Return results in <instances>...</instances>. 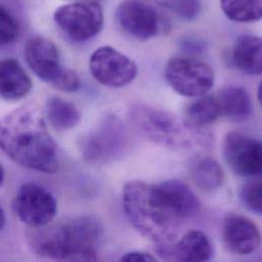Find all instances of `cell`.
Segmentation results:
<instances>
[{
  "label": "cell",
  "instance_id": "30",
  "mask_svg": "<svg viewBox=\"0 0 262 262\" xmlns=\"http://www.w3.org/2000/svg\"><path fill=\"white\" fill-rule=\"evenodd\" d=\"M73 1H95V2H97V1H100V0H73Z\"/></svg>",
  "mask_w": 262,
  "mask_h": 262
},
{
  "label": "cell",
  "instance_id": "5",
  "mask_svg": "<svg viewBox=\"0 0 262 262\" xmlns=\"http://www.w3.org/2000/svg\"><path fill=\"white\" fill-rule=\"evenodd\" d=\"M165 78L175 92L192 98L206 95L215 83L212 67L191 56L169 59L165 67Z\"/></svg>",
  "mask_w": 262,
  "mask_h": 262
},
{
  "label": "cell",
  "instance_id": "14",
  "mask_svg": "<svg viewBox=\"0 0 262 262\" xmlns=\"http://www.w3.org/2000/svg\"><path fill=\"white\" fill-rule=\"evenodd\" d=\"M152 187L159 199L179 221L190 218L199 212L201 203L185 182L168 179L152 183Z\"/></svg>",
  "mask_w": 262,
  "mask_h": 262
},
{
  "label": "cell",
  "instance_id": "8",
  "mask_svg": "<svg viewBox=\"0 0 262 262\" xmlns=\"http://www.w3.org/2000/svg\"><path fill=\"white\" fill-rule=\"evenodd\" d=\"M89 70L99 84L110 88H121L130 84L138 73L133 59L108 45L100 46L92 52Z\"/></svg>",
  "mask_w": 262,
  "mask_h": 262
},
{
  "label": "cell",
  "instance_id": "29",
  "mask_svg": "<svg viewBox=\"0 0 262 262\" xmlns=\"http://www.w3.org/2000/svg\"><path fill=\"white\" fill-rule=\"evenodd\" d=\"M3 180H4V169L0 164V185L3 183Z\"/></svg>",
  "mask_w": 262,
  "mask_h": 262
},
{
  "label": "cell",
  "instance_id": "21",
  "mask_svg": "<svg viewBox=\"0 0 262 262\" xmlns=\"http://www.w3.org/2000/svg\"><path fill=\"white\" fill-rule=\"evenodd\" d=\"M220 116L215 96L203 95L196 97L185 108V119L193 126L205 128L214 123Z\"/></svg>",
  "mask_w": 262,
  "mask_h": 262
},
{
  "label": "cell",
  "instance_id": "1",
  "mask_svg": "<svg viewBox=\"0 0 262 262\" xmlns=\"http://www.w3.org/2000/svg\"><path fill=\"white\" fill-rule=\"evenodd\" d=\"M0 149L14 163L28 169L52 174L59 157L45 115L34 102H27L0 119Z\"/></svg>",
  "mask_w": 262,
  "mask_h": 262
},
{
  "label": "cell",
  "instance_id": "26",
  "mask_svg": "<svg viewBox=\"0 0 262 262\" xmlns=\"http://www.w3.org/2000/svg\"><path fill=\"white\" fill-rule=\"evenodd\" d=\"M119 262H159V261L149 253L133 251L123 255Z\"/></svg>",
  "mask_w": 262,
  "mask_h": 262
},
{
  "label": "cell",
  "instance_id": "15",
  "mask_svg": "<svg viewBox=\"0 0 262 262\" xmlns=\"http://www.w3.org/2000/svg\"><path fill=\"white\" fill-rule=\"evenodd\" d=\"M169 255L176 262H207L214 255L209 236L199 229H191L169 247Z\"/></svg>",
  "mask_w": 262,
  "mask_h": 262
},
{
  "label": "cell",
  "instance_id": "22",
  "mask_svg": "<svg viewBox=\"0 0 262 262\" xmlns=\"http://www.w3.org/2000/svg\"><path fill=\"white\" fill-rule=\"evenodd\" d=\"M227 18L235 23H255L262 19V0H220Z\"/></svg>",
  "mask_w": 262,
  "mask_h": 262
},
{
  "label": "cell",
  "instance_id": "19",
  "mask_svg": "<svg viewBox=\"0 0 262 262\" xmlns=\"http://www.w3.org/2000/svg\"><path fill=\"white\" fill-rule=\"evenodd\" d=\"M44 115L50 126L58 131L70 130L76 127L81 120V114L77 106L73 102L57 96L47 98Z\"/></svg>",
  "mask_w": 262,
  "mask_h": 262
},
{
  "label": "cell",
  "instance_id": "12",
  "mask_svg": "<svg viewBox=\"0 0 262 262\" xmlns=\"http://www.w3.org/2000/svg\"><path fill=\"white\" fill-rule=\"evenodd\" d=\"M24 56L35 75L51 87L66 69L60 63L56 45L45 37L35 36L30 38L25 44Z\"/></svg>",
  "mask_w": 262,
  "mask_h": 262
},
{
  "label": "cell",
  "instance_id": "25",
  "mask_svg": "<svg viewBox=\"0 0 262 262\" xmlns=\"http://www.w3.org/2000/svg\"><path fill=\"white\" fill-rule=\"evenodd\" d=\"M171 8L181 18L191 20L201 12V3L199 0H174Z\"/></svg>",
  "mask_w": 262,
  "mask_h": 262
},
{
  "label": "cell",
  "instance_id": "17",
  "mask_svg": "<svg viewBox=\"0 0 262 262\" xmlns=\"http://www.w3.org/2000/svg\"><path fill=\"white\" fill-rule=\"evenodd\" d=\"M232 60L236 69L244 74L262 75V37L239 36L232 49Z\"/></svg>",
  "mask_w": 262,
  "mask_h": 262
},
{
  "label": "cell",
  "instance_id": "16",
  "mask_svg": "<svg viewBox=\"0 0 262 262\" xmlns=\"http://www.w3.org/2000/svg\"><path fill=\"white\" fill-rule=\"evenodd\" d=\"M31 89L32 80L16 59L0 60V97L6 100H19Z\"/></svg>",
  "mask_w": 262,
  "mask_h": 262
},
{
  "label": "cell",
  "instance_id": "4",
  "mask_svg": "<svg viewBox=\"0 0 262 262\" xmlns=\"http://www.w3.org/2000/svg\"><path fill=\"white\" fill-rule=\"evenodd\" d=\"M122 201L125 215L134 229L159 246H170L180 222L158 202L152 193L151 183L128 181L123 188Z\"/></svg>",
  "mask_w": 262,
  "mask_h": 262
},
{
  "label": "cell",
  "instance_id": "7",
  "mask_svg": "<svg viewBox=\"0 0 262 262\" xmlns=\"http://www.w3.org/2000/svg\"><path fill=\"white\" fill-rule=\"evenodd\" d=\"M12 210L27 226L38 228L53 221L57 214V202L45 187L35 182H26L13 198Z\"/></svg>",
  "mask_w": 262,
  "mask_h": 262
},
{
  "label": "cell",
  "instance_id": "18",
  "mask_svg": "<svg viewBox=\"0 0 262 262\" xmlns=\"http://www.w3.org/2000/svg\"><path fill=\"white\" fill-rule=\"evenodd\" d=\"M220 116L242 122L251 118L253 103L248 91L242 86L230 85L222 88L216 97Z\"/></svg>",
  "mask_w": 262,
  "mask_h": 262
},
{
  "label": "cell",
  "instance_id": "2",
  "mask_svg": "<svg viewBox=\"0 0 262 262\" xmlns=\"http://www.w3.org/2000/svg\"><path fill=\"white\" fill-rule=\"evenodd\" d=\"M27 236L32 250L41 257L68 262H98L102 226L94 217L82 215L30 228Z\"/></svg>",
  "mask_w": 262,
  "mask_h": 262
},
{
  "label": "cell",
  "instance_id": "28",
  "mask_svg": "<svg viewBox=\"0 0 262 262\" xmlns=\"http://www.w3.org/2000/svg\"><path fill=\"white\" fill-rule=\"evenodd\" d=\"M257 97H258V101L262 107V81L260 82L259 84V87H258V91H257Z\"/></svg>",
  "mask_w": 262,
  "mask_h": 262
},
{
  "label": "cell",
  "instance_id": "20",
  "mask_svg": "<svg viewBox=\"0 0 262 262\" xmlns=\"http://www.w3.org/2000/svg\"><path fill=\"white\" fill-rule=\"evenodd\" d=\"M192 180L204 191L218 189L224 181V172L220 164L211 157L203 156L192 165Z\"/></svg>",
  "mask_w": 262,
  "mask_h": 262
},
{
  "label": "cell",
  "instance_id": "24",
  "mask_svg": "<svg viewBox=\"0 0 262 262\" xmlns=\"http://www.w3.org/2000/svg\"><path fill=\"white\" fill-rule=\"evenodd\" d=\"M19 27L15 17L0 3V46L13 43L18 36Z\"/></svg>",
  "mask_w": 262,
  "mask_h": 262
},
{
  "label": "cell",
  "instance_id": "11",
  "mask_svg": "<svg viewBox=\"0 0 262 262\" xmlns=\"http://www.w3.org/2000/svg\"><path fill=\"white\" fill-rule=\"evenodd\" d=\"M120 28L136 40L145 41L161 31V17L156 8L142 0H123L116 9Z\"/></svg>",
  "mask_w": 262,
  "mask_h": 262
},
{
  "label": "cell",
  "instance_id": "10",
  "mask_svg": "<svg viewBox=\"0 0 262 262\" xmlns=\"http://www.w3.org/2000/svg\"><path fill=\"white\" fill-rule=\"evenodd\" d=\"M223 157L232 172L248 178L262 177V140L237 131L223 140Z\"/></svg>",
  "mask_w": 262,
  "mask_h": 262
},
{
  "label": "cell",
  "instance_id": "23",
  "mask_svg": "<svg viewBox=\"0 0 262 262\" xmlns=\"http://www.w3.org/2000/svg\"><path fill=\"white\" fill-rule=\"evenodd\" d=\"M239 200L250 211L262 214V177L245 182L239 188Z\"/></svg>",
  "mask_w": 262,
  "mask_h": 262
},
{
  "label": "cell",
  "instance_id": "3",
  "mask_svg": "<svg viewBox=\"0 0 262 262\" xmlns=\"http://www.w3.org/2000/svg\"><path fill=\"white\" fill-rule=\"evenodd\" d=\"M132 128L147 140L172 149L209 148L212 135L185 118L147 104L137 103L129 112Z\"/></svg>",
  "mask_w": 262,
  "mask_h": 262
},
{
  "label": "cell",
  "instance_id": "6",
  "mask_svg": "<svg viewBox=\"0 0 262 262\" xmlns=\"http://www.w3.org/2000/svg\"><path fill=\"white\" fill-rule=\"evenodd\" d=\"M53 17L58 28L76 42L95 37L103 27V10L95 1H74L60 5Z\"/></svg>",
  "mask_w": 262,
  "mask_h": 262
},
{
  "label": "cell",
  "instance_id": "27",
  "mask_svg": "<svg viewBox=\"0 0 262 262\" xmlns=\"http://www.w3.org/2000/svg\"><path fill=\"white\" fill-rule=\"evenodd\" d=\"M5 220H6V217H5V212L2 208V206L0 205V231L2 230V228L4 227V224H5Z\"/></svg>",
  "mask_w": 262,
  "mask_h": 262
},
{
  "label": "cell",
  "instance_id": "13",
  "mask_svg": "<svg viewBox=\"0 0 262 262\" xmlns=\"http://www.w3.org/2000/svg\"><path fill=\"white\" fill-rule=\"evenodd\" d=\"M222 239L230 252L237 255H249L261 245L262 234L251 219L230 213L223 220Z\"/></svg>",
  "mask_w": 262,
  "mask_h": 262
},
{
  "label": "cell",
  "instance_id": "9",
  "mask_svg": "<svg viewBox=\"0 0 262 262\" xmlns=\"http://www.w3.org/2000/svg\"><path fill=\"white\" fill-rule=\"evenodd\" d=\"M130 143V134L123 121L108 116L87 136L84 152L91 161L105 162L121 157Z\"/></svg>",
  "mask_w": 262,
  "mask_h": 262
}]
</instances>
